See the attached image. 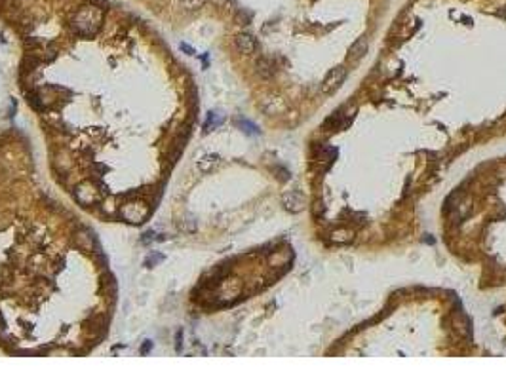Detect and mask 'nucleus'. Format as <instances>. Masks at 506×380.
Segmentation results:
<instances>
[{"mask_svg": "<svg viewBox=\"0 0 506 380\" xmlns=\"http://www.w3.org/2000/svg\"><path fill=\"white\" fill-rule=\"evenodd\" d=\"M181 4L185 6L186 10H200L206 4V0H181Z\"/></svg>", "mask_w": 506, "mask_h": 380, "instance_id": "16", "label": "nucleus"}, {"mask_svg": "<svg viewBox=\"0 0 506 380\" xmlns=\"http://www.w3.org/2000/svg\"><path fill=\"white\" fill-rule=\"evenodd\" d=\"M261 109L267 114H278V112L284 111L285 105L280 97H265L261 101Z\"/></svg>", "mask_w": 506, "mask_h": 380, "instance_id": "7", "label": "nucleus"}, {"mask_svg": "<svg viewBox=\"0 0 506 380\" xmlns=\"http://www.w3.org/2000/svg\"><path fill=\"white\" fill-rule=\"evenodd\" d=\"M103 25V10L90 4V6H82L78 12L74 13L73 27L74 31L82 37H93L97 35L99 29Z\"/></svg>", "mask_w": 506, "mask_h": 380, "instance_id": "1", "label": "nucleus"}, {"mask_svg": "<svg viewBox=\"0 0 506 380\" xmlns=\"http://www.w3.org/2000/svg\"><path fill=\"white\" fill-rule=\"evenodd\" d=\"M150 209L141 204V202H128L124 204L122 209H120V215H122L124 221L132 222V224H141V222L147 221Z\"/></svg>", "mask_w": 506, "mask_h": 380, "instance_id": "2", "label": "nucleus"}, {"mask_svg": "<svg viewBox=\"0 0 506 380\" xmlns=\"http://www.w3.org/2000/svg\"><path fill=\"white\" fill-rule=\"evenodd\" d=\"M76 246L86 249V251H92V247H97V242H95L93 234L84 228V230H80V232L76 234Z\"/></svg>", "mask_w": 506, "mask_h": 380, "instance_id": "8", "label": "nucleus"}, {"mask_svg": "<svg viewBox=\"0 0 506 380\" xmlns=\"http://www.w3.org/2000/svg\"><path fill=\"white\" fill-rule=\"evenodd\" d=\"M350 240H352V232H348L345 228L335 230V232L331 234V242H335V244H348Z\"/></svg>", "mask_w": 506, "mask_h": 380, "instance_id": "13", "label": "nucleus"}, {"mask_svg": "<svg viewBox=\"0 0 506 380\" xmlns=\"http://www.w3.org/2000/svg\"><path fill=\"white\" fill-rule=\"evenodd\" d=\"M282 202H284V208L287 211H291V213H299L305 208V200H303V196L299 192H287Z\"/></svg>", "mask_w": 506, "mask_h": 380, "instance_id": "6", "label": "nucleus"}, {"mask_svg": "<svg viewBox=\"0 0 506 380\" xmlns=\"http://www.w3.org/2000/svg\"><path fill=\"white\" fill-rule=\"evenodd\" d=\"M154 236H156V232H154V230H148V232H145V234H143V238H141V242H143V244H148V242H154V240H156V238H154Z\"/></svg>", "mask_w": 506, "mask_h": 380, "instance_id": "17", "label": "nucleus"}, {"mask_svg": "<svg viewBox=\"0 0 506 380\" xmlns=\"http://www.w3.org/2000/svg\"><path fill=\"white\" fill-rule=\"evenodd\" d=\"M346 76H348V71H346L345 67H337V69H333L331 73L325 76V80H323V84H322V91H323V93H327V95L335 93L339 87L345 84Z\"/></svg>", "mask_w": 506, "mask_h": 380, "instance_id": "4", "label": "nucleus"}, {"mask_svg": "<svg viewBox=\"0 0 506 380\" xmlns=\"http://www.w3.org/2000/svg\"><path fill=\"white\" fill-rule=\"evenodd\" d=\"M234 46L240 53H244V55H251V53L257 49V42H255V38L251 37V35H247V33H240V35L234 38Z\"/></svg>", "mask_w": 506, "mask_h": 380, "instance_id": "5", "label": "nucleus"}, {"mask_svg": "<svg viewBox=\"0 0 506 380\" xmlns=\"http://www.w3.org/2000/svg\"><path fill=\"white\" fill-rule=\"evenodd\" d=\"M164 260V255L162 253H158V251H150V255L147 257V260H145V266L147 268H154L158 262H162Z\"/></svg>", "mask_w": 506, "mask_h": 380, "instance_id": "14", "label": "nucleus"}, {"mask_svg": "<svg viewBox=\"0 0 506 380\" xmlns=\"http://www.w3.org/2000/svg\"><path fill=\"white\" fill-rule=\"evenodd\" d=\"M249 17H251L249 13H246V12H238V19H240V21H244V23H247V21H249Z\"/></svg>", "mask_w": 506, "mask_h": 380, "instance_id": "21", "label": "nucleus"}, {"mask_svg": "<svg viewBox=\"0 0 506 380\" xmlns=\"http://www.w3.org/2000/svg\"><path fill=\"white\" fill-rule=\"evenodd\" d=\"M219 122H221V118L217 116V112H210L208 120H206V124H204V131H210V129H213V127H217Z\"/></svg>", "mask_w": 506, "mask_h": 380, "instance_id": "15", "label": "nucleus"}, {"mask_svg": "<svg viewBox=\"0 0 506 380\" xmlns=\"http://www.w3.org/2000/svg\"><path fill=\"white\" fill-rule=\"evenodd\" d=\"M366 53H368V40H366V38H360V40H356V42L350 46L348 57H350V59H362Z\"/></svg>", "mask_w": 506, "mask_h": 380, "instance_id": "10", "label": "nucleus"}, {"mask_svg": "<svg viewBox=\"0 0 506 380\" xmlns=\"http://www.w3.org/2000/svg\"><path fill=\"white\" fill-rule=\"evenodd\" d=\"M179 48L183 49V51H185L186 55H196V51H194V49L190 48L188 44H185V42H181V44H179Z\"/></svg>", "mask_w": 506, "mask_h": 380, "instance_id": "18", "label": "nucleus"}, {"mask_svg": "<svg viewBox=\"0 0 506 380\" xmlns=\"http://www.w3.org/2000/svg\"><path fill=\"white\" fill-rule=\"evenodd\" d=\"M4 329V321H2V316H0V331Z\"/></svg>", "mask_w": 506, "mask_h": 380, "instance_id": "23", "label": "nucleus"}, {"mask_svg": "<svg viewBox=\"0 0 506 380\" xmlns=\"http://www.w3.org/2000/svg\"><path fill=\"white\" fill-rule=\"evenodd\" d=\"M150 350H152V342H150V340H147V342L143 344V348H141V354L145 356V354H148Z\"/></svg>", "mask_w": 506, "mask_h": 380, "instance_id": "20", "label": "nucleus"}, {"mask_svg": "<svg viewBox=\"0 0 506 380\" xmlns=\"http://www.w3.org/2000/svg\"><path fill=\"white\" fill-rule=\"evenodd\" d=\"M74 200L80 204V206H93L95 202H99L101 200V196H99V190H95V186L93 184H90L86 181V183H80V184H76V188H74Z\"/></svg>", "mask_w": 506, "mask_h": 380, "instance_id": "3", "label": "nucleus"}, {"mask_svg": "<svg viewBox=\"0 0 506 380\" xmlns=\"http://www.w3.org/2000/svg\"><path fill=\"white\" fill-rule=\"evenodd\" d=\"M175 340H177V352H181V346H183V331H177V337H175Z\"/></svg>", "mask_w": 506, "mask_h": 380, "instance_id": "19", "label": "nucleus"}, {"mask_svg": "<svg viewBox=\"0 0 506 380\" xmlns=\"http://www.w3.org/2000/svg\"><path fill=\"white\" fill-rule=\"evenodd\" d=\"M255 67H257V73H259L261 76H265V78H269V76H272V74L276 73V69H274L272 61H271V59H267V57L259 59Z\"/></svg>", "mask_w": 506, "mask_h": 380, "instance_id": "12", "label": "nucleus"}, {"mask_svg": "<svg viewBox=\"0 0 506 380\" xmlns=\"http://www.w3.org/2000/svg\"><path fill=\"white\" fill-rule=\"evenodd\" d=\"M37 93H38V97H40V101H42V105H44V109H48V107H51L53 103H55V99H57V87H53V86H44V89H37Z\"/></svg>", "mask_w": 506, "mask_h": 380, "instance_id": "9", "label": "nucleus"}, {"mask_svg": "<svg viewBox=\"0 0 506 380\" xmlns=\"http://www.w3.org/2000/svg\"><path fill=\"white\" fill-rule=\"evenodd\" d=\"M217 164H219V156H217V154H206L204 158L198 162V169H200V171H204V173H208V171H211Z\"/></svg>", "mask_w": 506, "mask_h": 380, "instance_id": "11", "label": "nucleus"}, {"mask_svg": "<svg viewBox=\"0 0 506 380\" xmlns=\"http://www.w3.org/2000/svg\"><path fill=\"white\" fill-rule=\"evenodd\" d=\"M227 2H229V0H213V4H217L219 8H223V6H227Z\"/></svg>", "mask_w": 506, "mask_h": 380, "instance_id": "22", "label": "nucleus"}]
</instances>
